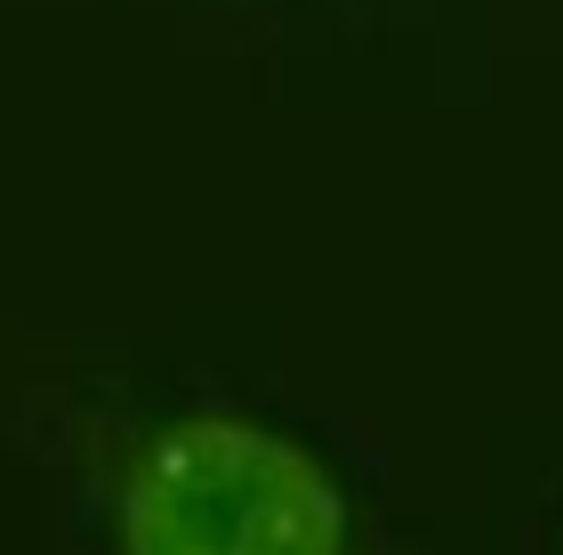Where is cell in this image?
<instances>
[{
  "instance_id": "cell-1",
  "label": "cell",
  "mask_w": 563,
  "mask_h": 555,
  "mask_svg": "<svg viewBox=\"0 0 563 555\" xmlns=\"http://www.w3.org/2000/svg\"><path fill=\"white\" fill-rule=\"evenodd\" d=\"M121 555H354L346 491L282 426L186 411L121 443L113 467Z\"/></svg>"
}]
</instances>
